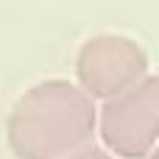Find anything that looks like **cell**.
Instances as JSON below:
<instances>
[{
	"mask_svg": "<svg viewBox=\"0 0 159 159\" xmlns=\"http://www.w3.org/2000/svg\"><path fill=\"white\" fill-rule=\"evenodd\" d=\"M95 126L98 109L92 98L64 78H50L17 98L6 140L17 159H67L89 145Z\"/></svg>",
	"mask_w": 159,
	"mask_h": 159,
	"instance_id": "6da1fadb",
	"label": "cell"
},
{
	"mask_svg": "<svg viewBox=\"0 0 159 159\" xmlns=\"http://www.w3.org/2000/svg\"><path fill=\"white\" fill-rule=\"evenodd\" d=\"M101 137L117 157L140 159L159 145V75H145L140 84L112 98L101 109Z\"/></svg>",
	"mask_w": 159,
	"mask_h": 159,
	"instance_id": "7a4b0ae2",
	"label": "cell"
},
{
	"mask_svg": "<svg viewBox=\"0 0 159 159\" xmlns=\"http://www.w3.org/2000/svg\"><path fill=\"white\" fill-rule=\"evenodd\" d=\"M145 70L148 56L143 45L120 34H98L87 39L75 56V73L89 98L112 101L140 84Z\"/></svg>",
	"mask_w": 159,
	"mask_h": 159,
	"instance_id": "3957f363",
	"label": "cell"
},
{
	"mask_svg": "<svg viewBox=\"0 0 159 159\" xmlns=\"http://www.w3.org/2000/svg\"><path fill=\"white\" fill-rule=\"evenodd\" d=\"M67 159H112L103 148H95V145H87V148H81V151H75V154H70Z\"/></svg>",
	"mask_w": 159,
	"mask_h": 159,
	"instance_id": "277c9868",
	"label": "cell"
},
{
	"mask_svg": "<svg viewBox=\"0 0 159 159\" xmlns=\"http://www.w3.org/2000/svg\"><path fill=\"white\" fill-rule=\"evenodd\" d=\"M151 159H159V145H157V151H154V157H151Z\"/></svg>",
	"mask_w": 159,
	"mask_h": 159,
	"instance_id": "5b68a950",
	"label": "cell"
}]
</instances>
